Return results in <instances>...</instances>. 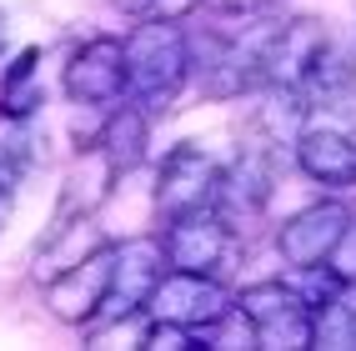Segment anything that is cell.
I'll return each instance as SVG.
<instances>
[{
    "label": "cell",
    "mask_w": 356,
    "mask_h": 351,
    "mask_svg": "<svg viewBox=\"0 0 356 351\" xmlns=\"http://www.w3.org/2000/svg\"><path fill=\"white\" fill-rule=\"evenodd\" d=\"M186 81H191V40L181 20L146 15V26L126 35V96L146 115H161Z\"/></svg>",
    "instance_id": "cell-1"
},
{
    "label": "cell",
    "mask_w": 356,
    "mask_h": 351,
    "mask_svg": "<svg viewBox=\"0 0 356 351\" xmlns=\"http://www.w3.org/2000/svg\"><path fill=\"white\" fill-rule=\"evenodd\" d=\"M111 6L121 10V15H146V10H151V0H111Z\"/></svg>",
    "instance_id": "cell-25"
},
{
    "label": "cell",
    "mask_w": 356,
    "mask_h": 351,
    "mask_svg": "<svg viewBox=\"0 0 356 351\" xmlns=\"http://www.w3.org/2000/svg\"><path fill=\"white\" fill-rule=\"evenodd\" d=\"M211 15H226V20H251L266 10V0H206Z\"/></svg>",
    "instance_id": "cell-23"
},
{
    "label": "cell",
    "mask_w": 356,
    "mask_h": 351,
    "mask_svg": "<svg viewBox=\"0 0 356 351\" xmlns=\"http://www.w3.org/2000/svg\"><path fill=\"white\" fill-rule=\"evenodd\" d=\"M296 166L316 186L346 191V186H356V136L331 131V126H306L296 136Z\"/></svg>",
    "instance_id": "cell-11"
},
{
    "label": "cell",
    "mask_w": 356,
    "mask_h": 351,
    "mask_svg": "<svg viewBox=\"0 0 356 351\" xmlns=\"http://www.w3.org/2000/svg\"><path fill=\"white\" fill-rule=\"evenodd\" d=\"M96 146L111 156L115 176L136 171L140 161H146V146H151V115L140 111L136 101H131V106H115V111L106 115V126H101V136H96Z\"/></svg>",
    "instance_id": "cell-16"
},
{
    "label": "cell",
    "mask_w": 356,
    "mask_h": 351,
    "mask_svg": "<svg viewBox=\"0 0 356 351\" xmlns=\"http://www.w3.org/2000/svg\"><path fill=\"white\" fill-rule=\"evenodd\" d=\"M35 51H20L15 65L0 76V111L6 115H20V121H31V115L45 106V90H40V76H35Z\"/></svg>",
    "instance_id": "cell-18"
},
{
    "label": "cell",
    "mask_w": 356,
    "mask_h": 351,
    "mask_svg": "<svg viewBox=\"0 0 356 351\" xmlns=\"http://www.w3.org/2000/svg\"><path fill=\"white\" fill-rule=\"evenodd\" d=\"M65 96L76 106H115L126 96V40L96 35L65 65Z\"/></svg>",
    "instance_id": "cell-7"
},
{
    "label": "cell",
    "mask_w": 356,
    "mask_h": 351,
    "mask_svg": "<svg viewBox=\"0 0 356 351\" xmlns=\"http://www.w3.org/2000/svg\"><path fill=\"white\" fill-rule=\"evenodd\" d=\"M31 156H35V136L20 115L0 111V226L10 221V206H15V186L26 181L31 171Z\"/></svg>",
    "instance_id": "cell-17"
},
{
    "label": "cell",
    "mask_w": 356,
    "mask_h": 351,
    "mask_svg": "<svg viewBox=\"0 0 356 351\" xmlns=\"http://www.w3.org/2000/svg\"><path fill=\"white\" fill-rule=\"evenodd\" d=\"M236 307V296L221 286L216 276H201V271H171L165 266L161 281H156V291L146 301V311L151 316H165V321H181V326H191V332H201L206 321H216L221 311Z\"/></svg>",
    "instance_id": "cell-6"
},
{
    "label": "cell",
    "mask_w": 356,
    "mask_h": 351,
    "mask_svg": "<svg viewBox=\"0 0 356 351\" xmlns=\"http://www.w3.org/2000/svg\"><path fill=\"white\" fill-rule=\"evenodd\" d=\"M140 346H146V351H186V346H196V332H191V326H181V321L151 316L146 332H140Z\"/></svg>",
    "instance_id": "cell-21"
},
{
    "label": "cell",
    "mask_w": 356,
    "mask_h": 351,
    "mask_svg": "<svg viewBox=\"0 0 356 351\" xmlns=\"http://www.w3.org/2000/svg\"><path fill=\"white\" fill-rule=\"evenodd\" d=\"M286 286L316 311V307H326V301H337V296L346 291V281L331 271L326 261H316V266H291V281H286Z\"/></svg>",
    "instance_id": "cell-20"
},
{
    "label": "cell",
    "mask_w": 356,
    "mask_h": 351,
    "mask_svg": "<svg viewBox=\"0 0 356 351\" xmlns=\"http://www.w3.org/2000/svg\"><path fill=\"white\" fill-rule=\"evenodd\" d=\"M216 181H221V166L196 146V140L171 146L165 161H161V176H156V211H161V221L211 206V201H216Z\"/></svg>",
    "instance_id": "cell-5"
},
{
    "label": "cell",
    "mask_w": 356,
    "mask_h": 351,
    "mask_svg": "<svg viewBox=\"0 0 356 351\" xmlns=\"http://www.w3.org/2000/svg\"><path fill=\"white\" fill-rule=\"evenodd\" d=\"M206 6V0H151V20H191L196 10Z\"/></svg>",
    "instance_id": "cell-24"
},
{
    "label": "cell",
    "mask_w": 356,
    "mask_h": 351,
    "mask_svg": "<svg viewBox=\"0 0 356 351\" xmlns=\"http://www.w3.org/2000/svg\"><path fill=\"white\" fill-rule=\"evenodd\" d=\"M101 246H111V241L96 231V216L51 221V231H45V236H40V246H35V281H51V276H60L65 266L86 261V256H90V251H101Z\"/></svg>",
    "instance_id": "cell-14"
},
{
    "label": "cell",
    "mask_w": 356,
    "mask_h": 351,
    "mask_svg": "<svg viewBox=\"0 0 356 351\" xmlns=\"http://www.w3.org/2000/svg\"><path fill=\"white\" fill-rule=\"evenodd\" d=\"M271 191H276V161H271V151L266 146H246L221 171L216 201H211V206H216L221 216H226V226L236 231V221H256L261 211H266Z\"/></svg>",
    "instance_id": "cell-9"
},
{
    "label": "cell",
    "mask_w": 356,
    "mask_h": 351,
    "mask_svg": "<svg viewBox=\"0 0 356 351\" xmlns=\"http://www.w3.org/2000/svg\"><path fill=\"white\" fill-rule=\"evenodd\" d=\"M6 40H10V26H6V15H0V51H6Z\"/></svg>",
    "instance_id": "cell-26"
},
{
    "label": "cell",
    "mask_w": 356,
    "mask_h": 351,
    "mask_svg": "<svg viewBox=\"0 0 356 351\" xmlns=\"http://www.w3.org/2000/svg\"><path fill=\"white\" fill-rule=\"evenodd\" d=\"M161 251H165V266L171 271H201V276H216L226 251H231V226L216 206H201V211H186V216H171L161 231Z\"/></svg>",
    "instance_id": "cell-4"
},
{
    "label": "cell",
    "mask_w": 356,
    "mask_h": 351,
    "mask_svg": "<svg viewBox=\"0 0 356 351\" xmlns=\"http://www.w3.org/2000/svg\"><path fill=\"white\" fill-rule=\"evenodd\" d=\"M256 326V346H271V351H301L312 346V307L286 286V281H256L236 296Z\"/></svg>",
    "instance_id": "cell-2"
},
{
    "label": "cell",
    "mask_w": 356,
    "mask_h": 351,
    "mask_svg": "<svg viewBox=\"0 0 356 351\" xmlns=\"http://www.w3.org/2000/svg\"><path fill=\"white\" fill-rule=\"evenodd\" d=\"M326 26L321 20H281L276 26V40H271V56H266V85H296L312 60L326 51Z\"/></svg>",
    "instance_id": "cell-12"
},
{
    "label": "cell",
    "mask_w": 356,
    "mask_h": 351,
    "mask_svg": "<svg viewBox=\"0 0 356 351\" xmlns=\"http://www.w3.org/2000/svg\"><path fill=\"white\" fill-rule=\"evenodd\" d=\"M106 286H111V246L90 251L86 261L65 266L60 276L45 281V307H51V316L65 321V326H96Z\"/></svg>",
    "instance_id": "cell-8"
},
{
    "label": "cell",
    "mask_w": 356,
    "mask_h": 351,
    "mask_svg": "<svg viewBox=\"0 0 356 351\" xmlns=\"http://www.w3.org/2000/svg\"><path fill=\"white\" fill-rule=\"evenodd\" d=\"M351 90H356V60H351V51H341V45L326 40V51L296 81V96H301L306 111H331V106H341Z\"/></svg>",
    "instance_id": "cell-15"
},
{
    "label": "cell",
    "mask_w": 356,
    "mask_h": 351,
    "mask_svg": "<svg viewBox=\"0 0 356 351\" xmlns=\"http://www.w3.org/2000/svg\"><path fill=\"white\" fill-rule=\"evenodd\" d=\"M111 186H115V166L101 146L81 151V161L70 166L65 186H60V201H56V216L51 221H76V216H96V211L111 201Z\"/></svg>",
    "instance_id": "cell-13"
},
{
    "label": "cell",
    "mask_w": 356,
    "mask_h": 351,
    "mask_svg": "<svg viewBox=\"0 0 356 351\" xmlns=\"http://www.w3.org/2000/svg\"><path fill=\"white\" fill-rule=\"evenodd\" d=\"M346 301H351V316H356V286H346Z\"/></svg>",
    "instance_id": "cell-27"
},
{
    "label": "cell",
    "mask_w": 356,
    "mask_h": 351,
    "mask_svg": "<svg viewBox=\"0 0 356 351\" xmlns=\"http://www.w3.org/2000/svg\"><path fill=\"white\" fill-rule=\"evenodd\" d=\"M346 221H351V211L341 201H316V206L296 211V216L281 221V231H276L281 261H286V266H316V261H326L331 246L341 241Z\"/></svg>",
    "instance_id": "cell-10"
},
{
    "label": "cell",
    "mask_w": 356,
    "mask_h": 351,
    "mask_svg": "<svg viewBox=\"0 0 356 351\" xmlns=\"http://www.w3.org/2000/svg\"><path fill=\"white\" fill-rule=\"evenodd\" d=\"M312 346H331V351H351L356 346V316H351L346 291L312 311Z\"/></svg>",
    "instance_id": "cell-19"
},
{
    "label": "cell",
    "mask_w": 356,
    "mask_h": 351,
    "mask_svg": "<svg viewBox=\"0 0 356 351\" xmlns=\"http://www.w3.org/2000/svg\"><path fill=\"white\" fill-rule=\"evenodd\" d=\"M161 271H165V251H161L156 236H136L126 246H111V286H106L96 326L101 321H126L136 311H146Z\"/></svg>",
    "instance_id": "cell-3"
},
{
    "label": "cell",
    "mask_w": 356,
    "mask_h": 351,
    "mask_svg": "<svg viewBox=\"0 0 356 351\" xmlns=\"http://www.w3.org/2000/svg\"><path fill=\"white\" fill-rule=\"evenodd\" d=\"M326 266L337 271L346 286H356V221H346V231H341V241L331 246V256H326Z\"/></svg>",
    "instance_id": "cell-22"
}]
</instances>
